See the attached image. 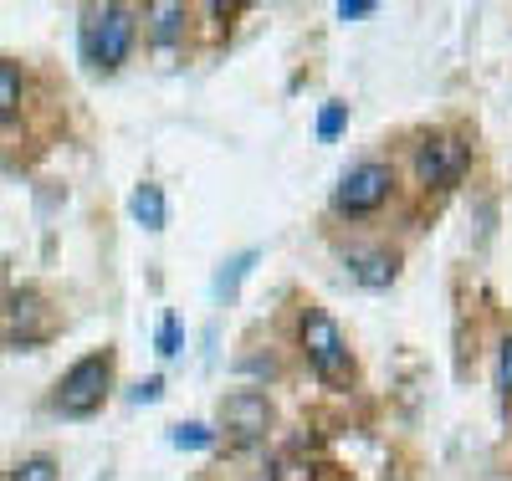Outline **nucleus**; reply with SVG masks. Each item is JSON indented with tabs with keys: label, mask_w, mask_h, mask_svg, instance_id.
Masks as SVG:
<instances>
[{
	"label": "nucleus",
	"mask_w": 512,
	"mask_h": 481,
	"mask_svg": "<svg viewBox=\"0 0 512 481\" xmlns=\"http://www.w3.org/2000/svg\"><path fill=\"white\" fill-rule=\"evenodd\" d=\"M344 128H349V103H323V113H318V139L333 144Z\"/></svg>",
	"instance_id": "14"
},
{
	"label": "nucleus",
	"mask_w": 512,
	"mask_h": 481,
	"mask_svg": "<svg viewBox=\"0 0 512 481\" xmlns=\"http://www.w3.org/2000/svg\"><path fill=\"white\" fill-rule=\"evenodd\" d=\"M221 430L231 435V441H241V446L262 441V435L272 430L267 395H256V389H231V395L221 400Z\"/></svg>",
	"instance_id": "6"
},
{
	"label": "nucleus",
	"mask_w": 512,
	"mask_h": 481,
	"mask_svg": "<svg viewBox=\"0 0 512 481\" xmlns=\"http://www.w3.org/2000/svg\"><path fill=\"white\" fill-rule=\"evenodd\" d=\"M164 395V379L154 374V379H144V384H134V405H154Z\"/></svg>",
	"instance_id": "18"
},
{
	"label": "nucleus",
	"mask_w": 512,
	"mask_h": 481,
	"mask_svg": "<svg viewBox=\"0 0 512 481\" xmlns=\"http://www.w3.org/2000/svg\"><path fill=\"white\" fill-rule=\"evenodd\" d=\"M466 164H472V144L456 139V134H436V139H425L420 154H415V180L425 190H446V185H456L466 174Z\"/></svg>",
	"instance_id": "5"
},
{
	"label": "nucleus",
	"mask_w": 512,
	"mask_h": 481,
	"mask_svg": "<svg viewBox=\"0 0 512 481\" xmlns=\"http://www.w3.org/2000/svg\"><path fill=\"white\" fill-rule=\"evenodd\" d=\"M169 446H175V451H210V446H216V430L200 425V420H185V425L169 430Z\"/></svg>",
	"instance_id": "11"
},
{
	"label": "nucleus",
	"mask_w": 512,
	"mask_h": 481,
	"mask_svg": "<svg viewBox=\"0 0 512 481\" xmlns=\"http://www.w3.org/2000/svg\"><path fill=\"white\" fill-rule=\"evenodd\" d=\"M390 190H395L390 164L364 159V164H354L344 180H338V190H333V210H338V215H374L384 200H390Z\"/></svg>",
	"instance_id": "4"
},
{
	"label": "nucleus",
	"mask_w": 512,
	"mask_h": 481,
	"mask_svg": "<svg viewBox=\"0 0 512 481\" xmlns=\"http://www.w3.org/2000/svg\"><path fill=\"white\" fill-rule=\"evenodd\" d=\"M154 343H159V354H164V359H175V354H180L185 328H180V318H175V313H164V318H159V338H154Z\"/></svg>",
	"instance_id": "15"
},
{
	"label": "nucleus",
	"mask_w": 512,
	"mask_h": 481,
	"mask_svg": "<svg viewBox=\"0 0 512 481\" xmlns=\"http://www.w3.org/2000/svg\"><path fill=\"white\" fill-rule=\"evenodd\" d=\"M297 343H303V354H308V364H313V374L323 384H349L354 359H349L344 328H338L323 308H308L303 313V323H297Z\"/></svg>",
	"instance_id": "3"
},
{
	"label": "nucleus",
	"mask_w": 512,
	"mask_h": 481,
	"mask_svg": "<svg viewBox=\"0 0 512 481\" xmlns=\"http://www.w3.org/2000/svg\"><path fill=\"white\" fill-rule=\"evenodd\" d=\"M139 41V16L128 6H93L82 11V26H77V47H82V62L93 72H118L128 62Z\"/></svg>",
	"instance_id": "1"
},
{
	"label": "nucleus",
	"mask_w": 512,
	"mask_h": 481,
	"mask_svg": "<svg viewBox=\"0 0 512 481\" xmlns=\"http://www.w3.org/2000/svg\"><path fill=\"white\" fill-rule=\"evenodd\" d=\"M128 215H134V221L144 226V231H164V190L154 185V180H144L134 195H128Z\"/></svg>",
	"instance_id": "8"
},
{
	"label": "nucleus",
	"mask_w": 512,
	"mask_h": 481,
	"mask_svg": "<svg viewBox=\"0 0 512 481\" xmlns=\"http://www.w3.org/2000/svg\"><path fill=\"white\" fill-rule=\"evenodd\" d=\"M497 389L512 400V333H507L502 348H497Z\"/></svg>",
	"instance_id": "16"
},
{
	"label": "nucleus",
	"mask_w": 512,
	"mask_h": 481,
	"mask_svg": "<svg viewBox=\"0 0 512 481\" xmlns=\"http://www.w3.org/2000/svg\"><path fill=\"white\" fill-rule=\"evenodd\" d=\"M108 389H113V354H108V348H98V354H82V359L57 379L52 405H57V415H67V420H88V415L103 410Z\"/></svg>",
	"instance_id": "2"
},
{
	"label": "nucleus",
	"mask_w": 512,
	"mask_h": 481,
	"mask_svg": "<svg viewBox=\"0 0 512 481\" xmlns=\"http://www.w3.org/2000/svg\"><path fill=\"white\" fill-rule=\"evenodd\" d=\"M144 16H149V41H154V52H164V57H169V52L180 47L190 11L180 6V0H159V6H149Z\"/></svg>",
	"instance_id": "7"
},
{
	"label": "nucleus",
	"mask_w": 512,
	"mask_h": 481,
	"mask_svg": "<svg viewBox=\"0 0 512 481\" xmlns=\"http://www.w3.org/2000/svg\"><path fill=\"white\" fill-rule=\"evenodd\" d=\"M379 6L374 0H338V21H364V16H374Z\"/></svg>",
	"instance_id": "17"
},
{
	"label": "nucleus",
	"mask_w": 512,
	"mask_h": 481,
	"mask_svg": "<svg viewBox=\"0 0 512 481\" xmlns=\"http://www.w3.org/2000/svg\"><path fill=\"white\" fill-rule=\"evenodd\" d=\"M354 277L364 282V287H390L395 282V256L390 251H364V256H354Z\"/></svg>",
	"instance_id": "9"
},
{
	"label": "nucleus",
	"mask_w": 512,
	"mask_h": 481,
	"mask_svg": "<svg viewBox=\"0 0 512 481\" xmlns=\"http://www.w3.org/2000/svg\"><path fill=\"white\" fill-rule=\"evenodd\" d=\"M251 261H256V251H241V256H231V261H221V272H216V297H236V287H241V277L251 272Z\"/></svg>",
	"instance_id": "12"
},
{
	"label": "nucleus",
	"mask_w": 512,
	"mask_h": 481,
	"mask_svg": "<svg viewBox=\"0 0 512 481\" xmlns=\"http://www.w3.org/2000/svg\"><path fill=\"white\" fill-rule=\"evenodd\" d=\"M6 481H57V461L52 456H26V461L11 466Z\"/></svg>",
	"instance_id": "13"
},
{
	"label": "nucleus",
	"mask_w": 512,
	"mask_h": 481,
	"mask_svg": "<svg viewBox=\"0 0 512 481\" xmlns=\"http://www.w3.org/2000/svg\"><path fill=\"white\" fill-rule=\"evenodd\" d=\"M21 93H26V77L11 57H0V118L21 108Z\"/></svg>",
	"instance_id": "10"
}]
</instances>
